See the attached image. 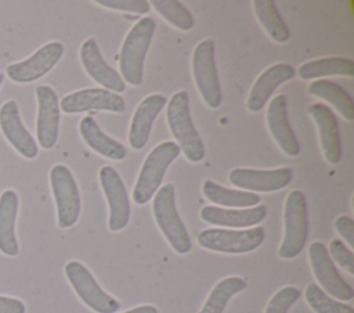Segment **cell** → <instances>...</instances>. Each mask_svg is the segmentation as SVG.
Returning <instances> with one entry per match:
<instances>
[{"mask_svg":"<svg viewBox=\"0 0 354 313\" xmlns=\"http://www.w3.org/2000/svg\"><path fill=\"white\" fill-rule=\"evenodd\" d=\"M166 119L170 132L185 159L191 163L202 161L205 157V145L191 119L189 97L185 90L174 92L169 99Z\"/></svg>","mask_w":354,"mask_h":313,"instance_id":"obj_1","label":"cell"},{"mask_svg":"<svg viewBox=\"0 0 354 313\" xmlns=\"http://www.w3.org/2000/svg\"><path fill=\"white\" fill-rule=\"evenodd\" d=\"M153 18L145 17L129 30L119 55L120 76L124 83L138 87L144 79V62L155 34Z\"/></svg>","mask_w":354,"mask_h":313,"instance_id":"obj_2","label":"cell"},{"mask_svg":"<svg viewBox=\"0 0 354 313\" xmlns=\"http://www.w3.org/2000/svg\"><path fill=\"white\" fill-rule=\"evenodd\" d=\"M152 212L158 228L170 244V247L180 255L188 254L192 248L188 229L185 228L176 205V189L173 183H165L153 196Z\"/></svg>","mask_w":354,"mask_h":313,"instance_id":"obj_3","label":"cell"},{"mask_svg":"<svg viewBox=\"0 0 354 313\" xmlns=\"http://www.w3.org/2000/svg\"><path fill=\"white\" fill-rule=\"evenodd\" d=\"M180 153L178 145L173 141L160 142L148 153L133 189V201L136 204L144 205L155 196L167 168Z\"/></svg>","mask_w":354,"mask_h":313,"instance_id":"obj_4","label":"cell"},{"mask_svg":"<svg viewBox=\"0 0 354 313\" xmlns=\"http://www.w3.org/2000/svg\"><path fill=\"white\" fill-rule=\"evenodd\" d=\"M308 236V212L306 196L301 190H292L283 208V239L278 256L283 259L296 258L306 245Z\"/></svg>","mask_w":354,"mask_h":313,"instance_id":"obj_5","label":"cell"},{"mask_svg":"<svg viewBox=\"0 0 354 313\" xmlns=\"http://www.w3.org/2000/svg\"><path fill=\"white\" fill-rule=\"evenodd\" d=\"M50 185L57 207V223L61 229L72 228L80 215L82 200L79 186L72 171L64 164L50 170Z\"/></svg>","mask_w":354,"mask_h":313,"instance_id":"obj_6","label":"cell"},{"mask_svg":"<svg viewBox=\"0 0 354 313\" xmlns=\"http://www.w3.org/2000/svg\"><path fill=\"white\" fill-rule=\"evenodd\" d=\"M214 51V41L205 39L196 44L192 54V76L195 85L203 102L212 109H217L223 101Z\"/></svg>","mask_w":354,"mask_h":313,"instance_id":"obj_7","label":"cell"},{"mask_svg":"<svg viewBox=\"0 0 354 313\" xmlns=\"http://www.w3.org/2000/svg\"><path fill=\"white\" fill-rule=\"evenodd\" d=\"M266 239L263 226L242 230L205 229L198 234L201 247L223 254H246L259 248Z\"/></svg>","mask_w":354,"mask_h":313,"instance_id":"obj_8","label":"cell"},{"mask_svg":"<svg viewBox=\"0 0 354 313\" xmlns=\"http://www.w3.org/2000/svg\"><path fill=\"white\" fill-rule=\"evenodd\" d=\"M65 276L82 302L97 313H115L120 309L119 301L106 294L91 272L79 261L65 265Z\"/></svg>","mask_w":354,"mask_h":313,"instance_id":"obj_9","label":"cell"},{"mask_svg":"<svg viewBox=\"0 0 354 313\" xmlns=\"http://www.w3.org/2000/svg\"><path fill=\"white\" fill-rule=\"evenodd\" d=\"M65 47L59 41H50L37 48L30 57L6 68L7 77L18 84L33 83L46 76L62 58Z\"/></svg>","mask_w":354,"mask_h":313,"instance_id":"obj_10","label":"cell"},{"mask_svg":"<svg viewBox=\"0 0 354 313\" xmlns=\"http://www.w3.org/2000/svg\"><path fill=\"white\" fill-rule=\"evenodd\" d=\"M308 258L313 273L324 292L339 301H351L354 298L353 287L340 276L324 243H311L308 248Z\"/></svg>","mask_w":354,"mask_h":313,"instance_id":"obj_11","label":"cell"},{"mask_svg":"<svg viewBox=\"0 0 354 313\" xmlns=\"http://www.w3.org/2000/svg\"><path fill=\"white\" fill-rule=\"evenodd\" d=\"M100 183L108 203V229L111 232H119L127 226L131 215L126 186L119 172L111 165L101 167Z\"/></svg>","mask_w":354,"mask_h":313,"instance_id":"obj_12","label":"cell"},{"mask_svg":"<svg viewBox=\"0 0 354 313\" xmlns=\"http://www.w3.org/2000/svg\"><path fill=\"white\" fill-rule=\"evenodd\" d=\"M35 94L37 101V142L44 150H50L55 146L59 132L61 109L58 95L50 85H37Z\"/></svg>","mask_w":354,"mask_h":313,"instance_id":"obj_13","label":"cell"},{"mask_svg":"<svg viewBox=\"0 0 354 313\" xmlns=\"http://www.w3.org/2000/svg\"><path fill=\"white\" fill-rule=\"evenodd\" d=\"M0 130L7 142L25 159L33 160L39 154V145L24 125L17 101L8 99L0 108Z\"/></svg>","mask_w":354,"mask_h":313,"instance_id":"obj_14","label":"cell"},{"mask_svg":"<svg viewBox=\"0 0 354 313\" xmlns=\"http://www.w3.org/2000/svg\"><path fill=\"white\" fill-rule=\"evenodd\" d=\"M59 109L68 114L87 110L123 113L126 105L122 95L105 88H83L65 95L59 102Z\"/></svg>","mask_w":354,"mask_h":313,"instance_id":"obj_15","label":"cell"},{"mask_svg":"<svg viewBox=\"0 0 354 313\" xmlns=\"http://www.w3.org/2000/svg\"><path fill=\"white\" fill-rule=\"evenodd\" d=\"M293 178V171L288 167L274 170L234 168L228 174V181L242 189L253 192H277L286 188Z\"/></svg>","mask_w":354,"mask_h":313,"instance_id":"obj_16","label":"cell"},{"mask_svg":"<svg viewBox=\"0 0 354 313\" xmlns=\"http://www.w3.org/2000/svg\"><path fill=\"white\" fill-rule=\"evenodd\" d=\"M80 61L86 73L105 90L120 94L126 90L122 76L104 59L97 40L88 37L80 47Z\"/></svg>","mask_w":354,"mask_h":313,"instance_id":"obj_17","label":"cell"},{"mask_svg":"<svg viewBox=\"0 0 354 313\" xmlns=\"http://www.w3.org/2000/svg\"><path fill=\"white\" fill-rule=\"evenodd\" d=\"M267 127L279 146L289 157H296L300 153V143L288 119V98L283 94L274 97L267 109Z\"/></svg>","mask_w":354,"mask_h":313,"instance_id":"obj_18","label":"cell"},{"mask_svg":"<svg viewBox=\"0 0 354 313\" xmlns=\"http://www.w3.org/2000/svg\"><path fill=\"white\" fill-rule=\"evenodd\" d=\"M307 110L317 124L319 145L325 160L329 164H337L342 160V138L332 109L322 103H311Z\"/></svg>","mask_w":354,"mask_h":313,"instance_id":"obj_19","label":"cell"},{"mask_svg":"<svg viewBox=\"0 0 354 313\" xmlns=\"http://www.w3.org/2000/svg\"><path fill=\"white\" fill-rule=\"evenodd\" d=\"M166 103L167 99L162 94H151L138 103L129 128V145L134 150H141L147 145L155 119Z\"/></svg>","mask_w":354,"mask_h":313,"instance_id":"obj_20","label":"cell"},{"mask_svg":"<svg viewBox=\"0 0 354 313\" xmlns=\"http://www.w3.org/2000/svg\"><path fill=\"white\" fill-rule=\"evenodd\" d=\"M296 76V70L292 65L279 62L275 65H271L267 68L254 81V84L250 88L248 101H246V108L250 112H260L274 91L283 83L292 80Z\"/></svg>","mask_w":354,"mask_h":313,"instance_id":"obj_21","label":"cell"},{"mask_svg":"<svg viewBox=\"0 0 354 313\" xmlns=\"http://www.w3.org/2000/svg\"><path fill=\"white\" fill-rule=\"evenodd\" d=\"M267 215V207L257 204L250 208H221L205 205L201 210V218L216 226L223 228H250L260 223Z\"/></svg>","mask_w":354,"mask_h":313,"instance_id":"obj_22","label":"cell"},{"mask_svg":"<svg viewBox=\"0 0 354 313\" xmlns=\"http://www.w3.org/2000/svg\"><path fill=\"white\" fill-rule=\"evenodd\" d=\"M19 197L15 190L7 189L0 194V251L7 256H18L19 244L15 234V222Z\"/></svg>","mask_w":354,"mask_h":313,"instance_id":"obj_23","label":"cell"},{"mask_svg":"<svg viewBox=\"0 0 354 313\" xmlns=\"http://www.w3.org/2000/svg\"><path fill=\"white\" fill-rule=\"evenodd\" d=\"M79 131L84 143L95 153L111 160H123L126 148L116 139L106 135L91 116H84L79 123Z\"/></svg>","mask_w":354,"mask_h":313,"instance_id":"obj_24","label":"cell"},{"mask_svg":"<svg viewBox=\"0 0 354 313\" xmlns=\"http://www.w3.org/2000/svg\"><path fill=\"white\" fill-rule=\"evenodd\" d=\"M202 193L210 203L227 208H250L260 203L259 194L245 190L228 189L212 179H205L202 185Z\"/></svg>","mask_w":354,"mask_h":313,"instance_id":"obj_25","label":"cell"},{"mask_svg":"<svg viewBox=\"0 0 354 313\" xmlns=\"http://www.w3.org/2000/svg\"><path fill=\"white\" fill-rule=\"evenodd\" d=\"M308 94L318 97L321 99H325L328 103H330L346 120L351 121L354 120V102L351 95L337 83L321 79L317 81H313L308 88Z\"/></svg>","mask_w":354,"mask_h":313,"instance_id":"obj_26","label":"cell"},{"mask_svg":"<svg viewBox=\"0 0 354 313\" xmlns=\"http://www.w3.org/2000/svg\"><path fill=\"white\" fill-rule=\"evenodd\" d=\"M301 80H313L324 76H354V62L343 57H328L303 63L296 72Z\"/></svg>","mask_w":354,"mask_h":313,"instance_id":"obj_27","label":"cell"},{"mask_svg":"<svg viewBox=\"0 0 354 313\" xmlns=\"http://www.w3.org/2000/svg\"><path fill=\"white\" fill-rule=\"evenodd\" d=\"M254 14L268 33V36L277 43H286L290 37V30L281 17L274 0H254L252 3Z\"/></svg>","mask_w":354,"mask_h":313,"instance_id":"obj_28","label":"cell"},{"mask_svg":"<svg viewBox=\"0 0 354 313\" xmlns=\"http://www.w3.org/2000/svg\"><path fill=\"white\" fill-rule=\"evenodd\" d=\"M248 283L238 276H230L220 280L209 294L206 302L198 313H223L228 301L243 291Z\"/></svg>","mask_w":354,"mask_h":313,"instance_id":"obj_29","label":"cell"},{"mask_svg":"<svg viewBox=\"0 0 354 313\" xmlns=\"http://www.w3.org/2000/svg\"><path fill=\"white\" fill-rule=\"evenodd\" d=\"M170 25L180 30H191L195 25L192 12L178 0H153L149 3Z\"/></svg>","mask_w":354,"mask_h":313,"instance_id":"obj_30","label":"cell"},{"mask_svg":"<svg viewBox=\"0 0 354 313\" xmlns=\"http://www.w3.org/2000/svg\"><path fill=\"white\" fill-rule=\"evenodd\" d=\"M304 295L310 307L317 313H354L350 305L335 301L315 283H310L306 287Z\"/></svg>","mask_w":354,"mask_h":313,"instance_id":"obj_31","label":"cell"},{"mask_svg":"<svg viewBox=\"0 0 354 313\" xmlns=\"http://www.w3.org/2000/svg\"><path fill=\"white\" fill-rule=\"evenodd\" d=\"M301 292L293 285H286L278 290L270 299L264 313H288L290 306L299 301Z\"/></svg>","mask_w":354,"mask_h":313,"instance_id":"obj_32","label":"cell"},{"mask_svg":"<svg viewBox=\"0 0 354 313\" xmlns=\"http://www.w3.org/2000/svg\"><path fill=\"white\" fill-rule=\"evenodd\" d=\"M329 256L348 274H354V254L340 239H333L329 244Z\"/></svg>","mask_w":354,"mask_h":313,"instance_id":"obj_33","label":"cell"},{"mask_svg":"<svg viewBox=\"0 0 354 313\" xmlns=\"http://www.w3.org/2000/svg\"><path fill=\"white\" fill-rule=\"evenodd\" d=\"M94 3L111 10L134 12L140 15L147 14L151 10L149 1L147 0H95Z\"/></svg>","mask_w":354,"mask_h":313,"instance_id":"obj_34","label":"cell"},{"mask_svg":"<svg viewBox=\"0 0 354 313\" xmlns=\"http://www.w3.org/2000/svg\"><path fill=\"white\" fill-rule=\"evenodd\" d=\"M335 228L343 240L348 244V248L354 247V221L347 215H340L335 219Z\"/></svg>","mask_w":354,"mask_h":313,"instance_id":"obj_35","label":"cell"},{"mask_svg":"<svg viewBox=\"0 0 354 313\" xmlns=\"http://www.w3.org/2000/svg\"><path fill=\"white\" fill-rule=\"evenodd\" d=\"M0 313H26V306L18 298L0 295Z\"/></svg>","mask_w":354,"mask_h":313,"instance_id":"obj_36","label":"cell"},{"mask_svg":"<svg viewBox=\"0 0 354 313\" xmlns=\"http://www.w3.org/2000/svg\"><path fill=\"white\" fill-rule=\"evenodd\" d=\"M123 313H159V312H158V309L153 305H141V306L129 309V310H126Z\"/></svg>","mask_w":354,"mask_h":313,"instance_id":"obj_37","label":"cell"},{"mask_svg":"<svg viewBox=\"0 0 354 313\" xmlns=\"http://www.w3.org/2000/svg\"><path fill=\"white\" fill-rule=\"evenodd\" d=\"M3 81H4V73H1V72H0V87H1Z\"/></svg>","mask_w":354,"mask_h":313,"instance_id":"obj_38","label":"cell"}]
</instances>
